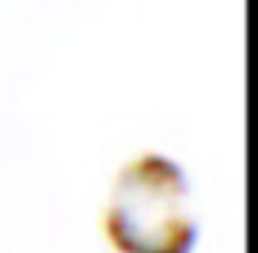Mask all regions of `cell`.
Wrapping results in <instances>:
<instances>
[{"label":"cell","instance_id":"1","mask_svg":"<svg viewBox=\"0 0 258 253\" xmlns=\"http://www.w3.org/2000/svg\"><path fill=\"white\" fill-rule=\"evenodd\" d=\"M104 231L121 253H191L200 220L185 169L163 152H141L123 163L107 197Z\"/></svg>","mask_w":258,"mask_h":253}]
</instances>
